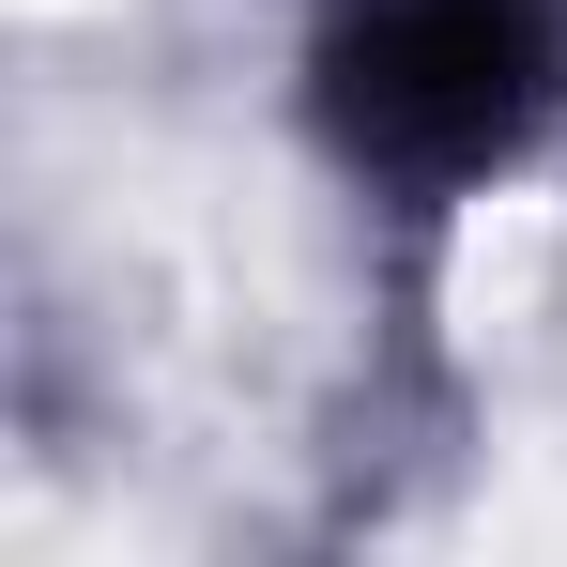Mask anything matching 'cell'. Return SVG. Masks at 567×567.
I'll list each match as a JSON object with an SVG mask.
<instances>
[{
    "mask_svg": "<svg viewBox=\"0 0 567 567\" xmlns=\"http://www.w3.org/2000/svg\"><path fill=\"white\" fill-rule=\"evenodd\" d=\"M567 93V0H338L322 31V123L383 185H475L506 169Z\"/></svg>",
    "mask_w": 567,
    "mask_h": 567,
    "instance_id": "1",
    "label": "cell"
}]
</instances>
